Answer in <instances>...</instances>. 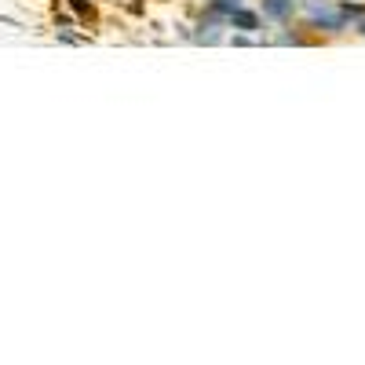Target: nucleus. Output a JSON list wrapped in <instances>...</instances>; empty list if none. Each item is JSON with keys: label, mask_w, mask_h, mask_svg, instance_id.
I'll return each instance as SVG.
<instances>
[{"label": "nucleus", "mask_w": 365, "mask_h": 365, "mask_svg": "<svg viewBox=\"0 0 365 365\" xmlns=\"http://www.w3.org/2000/svg\"><path fill=\"white\" fill-rule=\"evenodd\" d=\"M299 11H303V22L311 29H325V34H344L351 29V19L344 11V4H332V0H299Z\"/></svg>", "instance_id": "nucleus-1"}, {"label": "nucleus", "mask_w": 365, "mask_h": 365, "mask_svg": "<svg viewBox=\"0 0 365 365\" xmlns=\"http://www.w3.org/2000/svg\"><path fill=\"white\" fill-rule=\"evenodd\" d=\"M299 11V0H263V15H270L274 22H289Z\"/></svg>", "instance_id": "nucleus-2"}, {"label": "nucleus", "mask_w": 365, "mask_h": 365, "mask_svg": "<svg viewBox=\"0 0 365 365\" xmlns=\"http://www.w3.org/2000/svg\"><path fill=\"white\" fill-rule=\"evenodd\" d=\"M227 22L237 26V29H256V26H259V19H256L252 11H245V8H234V11L227 15Z\"/></svg>", "instance_id": "nucleus-3"}, {"label": "nucleus", "mask_w": 365, "mask_h": 365, "mask_svg": "<svg viewBox=\"0 0 365 365\" xmlns=\"http://www.w3.org/2000/svg\"><path fill=\"white\" fill-rule=\"evenodd\" d=\"M344 11H347V19H351V29L365 37V8H351V4H344Z\"/></svg>", "instance_id": "nucleus-4"}]
</instances>
